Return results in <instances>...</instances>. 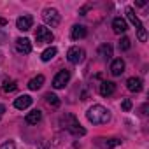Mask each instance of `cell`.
<instances>
[{"label":"cell","mask_w":149,"mask_h":149,"mask_svg":"<svg viewBox=\"0 0 149 149\" xmlns=\"http://www.w3.org/2000/svg\"><path fill=\"white\" fill-rule=\"evenodd\" d=\"M60 126L67 132H70L72 135H76V137H83L86 135V130L81 126V123L77 121V118L70 114V112H65L61 118H60Z\"/></svg>","instance_id":"obj_1"},{"label":"cell","mask_w":149,"mask_h":149,"mask_svg":"<svg viewBox=\"0 0 149 149\" xmlns=\"http://www.w3.org/2000/svg\"><path fill=\"white\" fill-rule=\"evenodd\" d=\"M42 19H44V23L49 25V26H58L61 18H60V13H58L56 9H53V7H46V9L42 11Z\"/></svg>","instance_id":"obj_3"},{"label":"cell","mask_w":149,"mask_h":149,"mask_svg":"<svg viewBox=\"0 0 149 149\" xmlns=\"http://www.w3.org/2000/svg\"><path fill=\"white\" fill-rule=\"evenodd\" d=\"M53 39H54V35H53V32L49 28L37 26V30H35V40H37V44H49V42H53Z\"/></svg>","instance_id":"obj_4"},{"label":"cell","mask_w":149,"mask_h":149,"mask_svg":"<svg viewBox=\"0 0 149 149\" xmlns=\"http://www.w3.org/2000/svg\"><path fill=\"white\" fill-rule=\"evenodd\" d=\"M137 37H139V40H142V42L147 40V33H146V28H144V26H142L140 30H137Z\"/></svg>","instance_id":"obj_24"},{"label":"cell","mask_w":149,"mask_h":149,"mask_svg":"<svg viewBox=\"0 0 149 149\" xmlns=\"http://www.w3.org/2000/svg\"><path fill=\"white\" fill-rule=\"evenodd\" d=\"M0 149H16V146H14L13 140H7V142H4L2 146H0Z\"/></svg>","instance_id":"obj_25"},{"label":"cell","mask_w":149,"mask_h":149,"mask_svg":"<svg viewBox=\"0 0 149 149\" xmlns=\"http://www.w3.org/2000/svg\"><path fill=\"white\" fill-rule=\"evenodd\" d=\"M112 30H114V33H125L126 30H128V25H126V21L123 19V18H114L112 19Z\"/></svg>","instance_id":"obj_14"},{"label":"cell","mask_w":149,"mask_h":149,"mask_svg":"<svg viewBox=\"0 0 149 149\" xmlns=\"http://www.w3.org/2000/svg\"><path fill=\"white\" fill-rule=\"evenodd\" d=\"M146 111H147V104H144V105H142V109H140V114H142V116H146V114H147Z\"/></svg>","instance_id":"obj_27"},{"label":"cell","mask_w":149,"mask_h":149,"mask_svg":"<svg viewBox=\"0 0 149 149\" xmlns=\"http://www.w3.org/2000/svg\"><path fill=\"white\" fill-rule=\"evenodd\" d=\"M84 49L83 47H77V46H74V47H70L68 51H67V60L70 61V63H74V65H77V63H81L83 60H84Z\"/></svg>","instance_id":"obj_6"},{"label":"cell","mask_w":149,"mask_h":149,"mask_svg":"<svg viewBox=\"0 0 149 149\" xmlns=\"http://www.w3.org/2000/svg\"><path fill=\"white\" fill-rule=\"evenodd\" d=\"M44 76L42 74H39V76H35V77H32L30 81H28V88L32 90V91H35V90H40L42 88V84H44Z\"/></svg>","instance_id":"obj_17"},{"label":"cell","mask_w":149,"mask_h":149,"mask_svg":"<svg viewBox=\"0 0 149 149\" xmlns=\"http://www.w3.org/2000/svg\"><path fill=\"white\" fill-rule=\"evenodd\" d=\"M130 46H132V42H130L128 37H123V39L119 40V49H121V51H128Z\"/></svg>","instance_id":"obj_23"},{"label":"cell","mask_w":149,"mask_h":149,"mask_svg":"<svg viewBox=\"0 0 149 149\" xmlns=\"http://www.w3.org/2000/svg\"><path fill=\"white\" fill-rule=\"evenodd\" d=\"M30 105H32V97H30V95H21V97H18V98L14 100V107L19 109V111H25V109H28Z\"/></svg>","instance_id":"obj_11"},{"label":"cell","mask_w":149,"mask_h":149,"mask_svg":"<svg viewBox=\"0 0 149 149\" xmlns=\"http://www.w3.org/2000/svg\"><path fill=\"white\" fill-rule=\"evenodd\" d=\"M32 25H33V18L28 16V14H23L16 19V28L21 30V32H28L32 28Z\"/></svg>","instance_id":"obj_8"},{"label":"cell","mask_w":149,"mask_h":149,"mask_svg":"<svg viewBox=\"0 0 149 149\" xmlns=\"http://www.w3.org/2000/svg\"><path fill=\"white\" fill-rule=\"evenodd\" d=\"M121 109H123V111H130V109H132V102H130L128 98H125V100L121 102Z\"/></svg>","instance_id":"obj_26"},{"label":"cell","mask_w":149,"mask_h":149,"mask_svg":"<svg viewBox=\"0 0 149 149\" xmlns=\"http://www.w3.org/2000/svg\"><path fill=\"white\" fill-rule=\"evenodd\" d=\"M56 53H58V49H56L54 46H51V47H47V49L40 54V60H42V61H51V60L56 56Z\"/></svg>","instance_id":"obj_21"},{"label":"cell","mask_w":149,"mask_h":149,"mask_svg":"<svg viewBox=\"0 0 149 149\" xmlns=\"http://www.w3.org/2000/svg\"><path fill=\"white\" fill-rule=\"evenodd\" d=\"M7 25V19L6 18H0V26H6Z\"/></svg>","instance_id":"obj_28"},{"label":"cell","mask_w":149,"mask_h":149,"mask_svg":"<svg viewBox=\"0 0 149 149\" xmlns=\"http://www.w3.org/2000/svg\"><path fill=\"white\" fill-rule=\"evenodd\" d=\"M98 56L102 58V60H111V56H112V46L111 44H102L100 47H98Z\"/></svg>","instance_id":"obj_19"},{"label":"cell","mask_w":149,"mask_h":149,"mask_svg":"<svg viewBox=\"0 0 149 149\" xmlns=\"http://www.w3.org/2000/svg\"><path fill=\"white\" fill-rule=\"evenodd\" d=\"M0 118H2V116H0Z\"/></svg>","instance_id":"obj_31"},{"label":"cell","mask_w":149,"mask_h":149,"mask_svg":"<svg viewBox=\"0 0 149 149\" xmlns=\"http://www.w3.org/2000/svg\"><path fill=\"white\" fill-rule=\"evenodd\" d=\"M16 88H18V84H16V81H14V79H4V81H2V90H4L6 93L14 91Z\"/></svg>","instance_id":"obj_22"},{"label":"cell","mask_w":149,"mask_h":149,"mask_svg":"<svg viewBox=\"0 0 149 149\" xmlns=\"http://www.w3.org/2000/svg\"><path fill=\"white\" fill-rule=\"evenodd\" d=\"M121 139H118V137H98L97 140H95V144L98 146V147H102V149H114V147H118V146H121Z\"/></svg>","instance_id":"obj_5"},{"label":"cell","mask_w":149,"mask_h":149,"mask_svg":"<svg viewBox=\"0 0 149 149\" xmlns=\"http://www.w3.org/2000/svg\"><path fill=\"white\" fill-rule=\"evenodd\" d=\"M137 6H139V7H144V6H146V2H144V0H139Z\"/></svg>","instance_id":"obj_29"},{"label":"cell","mask_w":149,"mask_h":149,"mask_svg":"<svg viewBox=\"0 0 149 149\" xmlns=\"http://www.w3.org/2000/svg\"><path fill=\"white\" fill-rule=\"evenodd\" d=\"M4 111H6V107H4V105H0V116L4 114Z\"/></svg>","instance_id":"obj_30"},{"label":"cell","mask_w":149,"mask_h":149,"mask_svg":"<svg viewBox=\"0 0 149 149\" xmlns=\"http://www.w3.org/2000/svg\"><path fill=\"white\" fill-rule=\"evenodd\" d=\"M16 51H18V53H23V54L32 53V44H30V40L25 39V37L16 39Z\"/></svg>","instance_id":"obj_10"},{"label":"cell","mask_w":149,"mask_h":149,"mask_svg":"<svg viewBox=\"0 0 149 149\" xmlns=\"http://www.w3.org/2000/svg\"><path fill=\"white\" fill-rule=\"evenodd\" d=\"M114 91H116V84L112 81H102L98 86V93L102 97H111V95H114Z\"/></svg>","instance_id":"obj_9"},{"label":"cell","mask_w":149,"mask_h":149,"mask_svg":"<svg viewBox=\"0 0 149 149\" xmlns=\"http://www.w3.org/2000/svg\"><path fill=\"white\" fill-rule=\"evenodd\" d=\"M70 35H72L74 40H79V39H84V37L88 35V30H86V26H83V25H74Z\"/></svg>","instance_id":"obj_13"},{"label":"cell","mask_w":149,"mask_h":149,"mask_svg":"<svg viewBox=\"0 0 149 149\" xmlns=\"http://www.w3.org/2000/svg\"><path fill=\"white\" fill-rule=\"evenodd\" d=\"M125 72V61L121 60V58H116L112 63H111V74L114 77H118V76H121V74Z\"/></svg>","instance_id":"obj_12"},{"label":"cell","mask_w":149,"mask_h":149,"mask_svg":"<svg viewBox=\"0 0 149 149\" xmlns=\"http://www.w3.org/2000/svg\"><path fill=\"white\" fill-rule=\"evenodd\" d=\"M40 119H42V112H40L39 109L30 111V112L26 114V118H25V121H26L28 125H37V123H40Z\"/></svg>","instance_id":"obj_16"},{"label":"cell","mask_w":149,"mask_h":149,"mask_svg":"<svg viewBox=\"0 0 149 149\" xmlns=\"http://www.w3.org/2000/svg\"><path fill=\"white\" fill-rule=\"evenodd\" d=\"M86 118H88V121L93 123V125H105V123L111 119V112H109V109H105L104 105L97 104V105H91V107L88 109Z\"/></svg>","instance_id":"obj_2"},{"label":"cell","mask_w":149,"mask_h":149,"mask_svg":"<svg viewBox=\"0 0 149 149\" xmlns=\"http://www.w3.org/2000/svg\"><path fill=\"white\" fill-rule=\"evenodd\" d=\"M126 88H128L130 91H133V93L142 91V79H140V77H130V79L126 81Z\"/></svg>","instance_id":"obj_15"},{"label":"cell","mask_w":149,"mask_h":149,"mask_svg":"<svg viewBox=\"0 0 149 149\" xmlns=\"http://www.w3.org/2000/svg\"><path fill=\"white\" fill-rule=\"evenodd\" d=\"M70 81V72L68 70H60L56 76L53 77V88H56V90H61V88H65L67 86V83Z\"/></svg>","instance_id":"obj_7"},{"label":"cell","mask_w":149,"mask_h":149,"mask_svg":"<svg viewBox=\"0 0 149 149\" xmlns=\"http://www.w3.org/2000/svg\"><path fill=\"white\" fill-rule=\"evenodd\" d=\"M44 100H46V104H47L49 107H53V109H58V107H60V104H61V102H60V98H58L54 93H51V91L44 95Z\"/></svg>","instance_id":"obj_20"},{"label":"cell","mask_w":149,"mask_h":149,"mask_svg":"<svg viewBox=\"0 0 149 149\" xmlns=\"http://www.w3.org/2000/svg\"><path fill=\"white\" fill-rule=\"evenodd\" d=\"M126 18L130 19V23H132V25H133V26H135L137 30H140V28L144 26V25L140 23V19H139V18L135 16V11H133L132 7H126Z\"/></svg>","instance_id":"obj_18"}]
</instances>
